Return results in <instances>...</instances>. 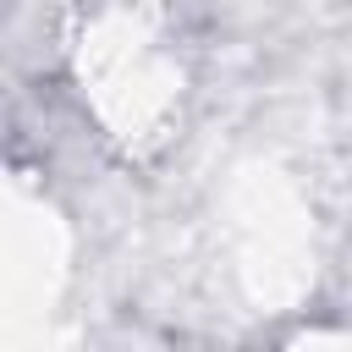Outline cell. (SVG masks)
<instances>
[]
</instances>
